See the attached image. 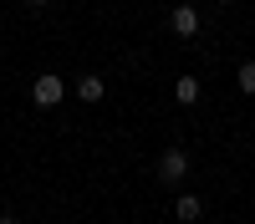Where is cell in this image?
<instances>
[{"instance_id": "obj_1", "label": "cell", "mask_w": 255, "mask_h": 224, "mask_svg": "<svg viewBox=\"0 0 255 224\" xmlns=\"http://www.w3.org/2000/svg\"><path fill=\"white\" fill-rule=\"evenodd\" d=\"M61 97H67V87H61L56 72H41V76L31 81V102H36V107H56Z\"/></svg>"}, {"instance_id": "obj_2", "label": "cell", "mask_w": 255, "mask_h": 224, "mask_svg": "<svg viewBox=\"0 0 255 224\" xmlns=\"http://www.w3.org/2000/svg\"><path fill=\"white\" fill-rule=\"evenodd\" d=\"M184 173H189V153L184 148H163V158H158V183H184Z\"/></svg>"}, {"instance_id": "obj_3", "label": "cell", "mask_w": 255, "mask_h": 224, "mask_svg": "<svg viewBox=\"0 0 255 224\" xmlns=\"http://www.w3.org/2000/svg\"><path fill=\"white\" fill-rule=\"evenodd\" d=\"M168 26H174V36H184V41H189V36H199V10L184 0V5L168 10Z\"/></svg>"}, {"instance_id": "obj_4", "label": "cell", "mask_w": 255, "mask_h": 224, "mask_svg": "<svg viewBox=\"0 0 255 224\" xmlns=\"http://www.w3.org/2000/svg\"><path fill=\"white\" fill-rule=\"evenodd\" d=\"M199 92H204V87H199V76H179V81H174V102H179V107H194Z\"/></svg>"}, {"instance_id": "obj_5", "label": "cell", "mask_w": 255, "mask_h": 224, "mask_svg": "<svg viewBox=\"0 0 255 224\" xmlns=\"http://www.w3.org/2000/svg\"><path fill=\"white\" fill-rule=\"evenodd\" d=\"M174 214H179L184 224H194V219L204 214V204H199V194H179V204H174Z\"/></svg>"}, {"instance_id": "obj_6", "label": "cell", "mask_w": 255, "mask_h": 224, "mask_svg": "<svg viewBox=\"0 0 255 224\" xmlns=\"http://www.w3.org/2000/svg\"><path fill=\"white\" fill-rule=\"evenodd\" d=\"M102 92H108V87H102V76H97V72H87V76L77 81V97H82V102H102Z\"/></svg>"}, {"instance_id": "obj_7", "label": "cell", "mask_w": 255, "mask_h": 224, "mask_svg": "<svg viewBox=\"0 0 255 224\" xmlns=\"http://www.w3.org/2000/svg\"><path fill=\"white\" fill-rule=\"evenodd\" d=\"M235 81H240V92H245V97H255V61H240Z\"/></svg>"}, {"instance_id": "obj_8", "label": "cell", "mask_w": 255, "mask_h": 224, "mask_svg": "<svg viewBox=\"0 0 255 224\" xmlns=\"http://www.w3.org/2000/svg\"><path fill=\"white\" fill-rule=\"evenodd\" d=\"M26 5H31V10H46V5H51V0H26Z\"/></svg>"}, {"instance_id": "obj_9", "label": "cell", "mask_w": 255, "mask_h": 224, "mask_svg": "<svg viewBox=\"0 0 255 224\" xmlns=\"http://www.w3.org/2000/svg\"><path fill=\"white\" fill-rule=\"evenodd\" d=\"M0 224H15V214H0Z\"/></svg>"}, {"instance_id": "obj_10", "label": "cell", "mask_w": 255, "mask_h": 224, "mask_svg": "<svg viewBox=\"0 0 255 224\" xmlns=\"http://www.w3.org/2000/svg\"><path fill=\"white\" fill-rule=\"evenodd\" d=\"M220 5H235V0H220Z\"/></svg>"}, {"instance_id": "obj_11", "label": "cell", "mask_w": 255, "mask_h": 224, "mask_svg": "<svg viewBox=\"0 0 255 224\" xmlns=\"http://www.w3.org/2000/svg\"><path fill=\"white\" fill-rule=\"evenodd\" d=\"M179 224H184V219H179Z\"/></svg>"}]
</instances>
